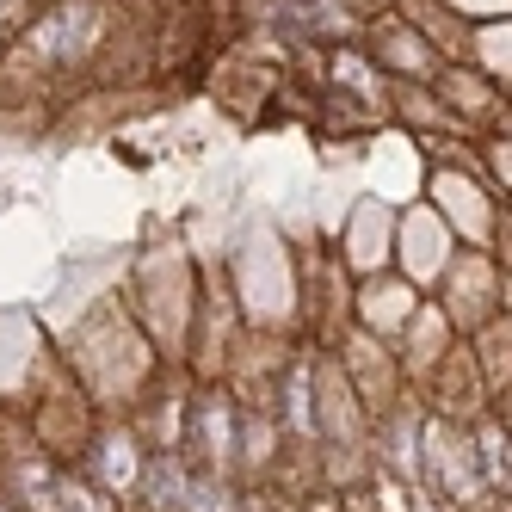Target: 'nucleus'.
Here are the masks:
<instances>
[{
    "instance_id": "6e6552de",
    "label": "nucleus",
    "mask_w": 512,
    "mask_h": 512,
    "mask_svg": "<svg viewBox=\"0 0 512 512\" xmlns=\"http://www.w3.org/2000/svg\"><path fill=\"white\" fill-rule=\"evenodd\" d=\"M475 50H482V68H512V25H488Z\"/></svg>"
},
{
    "instance_id": "7ed1b4c3",
    "label": "nucleus",
    "mask_w": 512,
    "mask_h": 512,
    "mask_svg": "<svg viewBox=\"0 0 512 512\" xmlns=\"http://www.w3.org/2000/svg\"><path fill=\"white\" fill-rule=\"evenodd\" d=\"M432 198H438V210L445 216H469V241L482 247L488 235H494V223H500V210L494 204H482V186H475V179H463V173H438L432 179Z\"/></svg>"
},
{
    "instance_id": "423d86ee",
    "label": "nucleus",
    "mask_w": 512,
    "mask_h": 512,
    "mask_svg": "<svg viewBox=\"0 0 512 512\" xmlns=\"http://www.w3.org/2000/svg\"><path fill=\"white\" fill-rule=\"evenodd\" d=\"M389 210L383 204H364L358 210V223H352V266H364V272H377L383 260H389Z\"/></svg>"
},
{
    "instance_id": "39448f33",
    "label": "nucleus",
    "mask_w": 512,
    "mask_h": 512,
    "mask_svg": "<svg viewBox=\"0 0 512 512\" xmlns=\"http://www.w3.org/2000/svg\"><path fill=\"white\" fill-rule=\"evenodd\" d=\"M401 13H408V19H414V25L426 31L438 56H469V50H463L469 38H463V31H451V19H463V13L451 7V0H408V7H401Z\"/></svg>"
},
{
    "instance_id": "9d476101",
    "label": "nucleus",
    "mask_w": 512,
    "mask_h": 512,
    "mask_svg": "<svg viewBox=\"0 0 512 512\" xmlns=\"http://www.w3.org/2000/svg\"><path fill=\"white\" fill-rule=\"evenodd\" d=\"M494 173H500V186H512V142H494Z\"/></svg>"
},
{
    "instance_id": "9b49d317",
    "label": "nucleus",
    "mask_w": 512,
    "mask_h": 512,
    "mask_svg": "<svg viewBox=\"0 0 512 512\" xmlns=\"http://www.w3.org/2000/svg\"><path fill=\"white\" fill-rule=\"evenodd\" d=\"M352 13H383V0H346Z\"/></svg>"
},
{
    "instance_id": "1a4fd4ad",
    "label": "nucleus",
    "mask_w": 512,
    "mask_h": 512,
    "mask_svg": "<svg viewBox=\"0 0 512 512\" xmlns=\"http://www.w3.org/2000/svg\"><path fill=\"white\" fill-rule=\"evenodd\" d=\"M457 13H512V0H451Z\"/></svg>"
},
{
    "instance_id": "f8f14e48",
    "label": "nucleus",
    "mask_w": 512,
    "mask_h": 512,
    "mask_svg": "<svg viewBox=\"0 0 512 512\" xmlns=\"http://www.w3.org/2000/svg\"><path fill=\"white\" fill-rule=\"evenodd\" d=\"M13 13H19V0H0V25H7Z\"/></svg>"
},
{
    "instance_id": "f03ea898",
    "label": "nucleus",
    "mask_w": 512,
    "mask_h": 512,
    "mask_svg": "<svg viewBox=\"0 0 512 512\" xmlns=\"http://www.w3.org/2000/svg\"><path fill=\"white\" fill-rule=\"evenodd\" d=\"M401 266H408V284H426L432 272L451 266V247H445V223L432 210H414L401 223Z\"/></svg>"
},
{
    "instance_id": "20e7f679",
    "label": "nucleus",
    "mask_w": 512,
    "mask_h": 512,
    "mask_svg": "<svg viewBox=\"0 0 512 512\" xmlns=\"http://www.w3.org/2000/svg\"><path fill=\"white\" fill-rule=\"evenodd\" d=\"M438 93H445V112L475 124V118H500V99L482 75H463V68H438Z\"/></svg>"
},
{
    "instance_id": "f257e3e1",
    "label": "nucleus",
    "mask_w": 512,
    "mask_h": 512,
    "mask_svg": "<svg viewBox=\"0 0 512 512\" xmlns=\"http://www.w3.org/2000/svg\"><path fill=\"white\" fill-rule=\"evenodd\" d=\"M377 62L395 68V75H414V81H438V56L432 38L408 19V13H377Z\"/></svg>"
},
{
    "instance_id": "0eeeda50",
    "label": "nucleus",
    "mask_w": 512,
    "mask_h": 512,
    "mask_svg": "<svg viewBox=\"0 0 512 512\" xmlns=\"http://www.w3.org/2000/svg\"><path fill=\"white\" fill-rule=\"evenodd\" d=\"M414 315H420L414 284H377L371 303H364V321L371 327H395V321H414Z\"/></svg>"
}]
</instances>
